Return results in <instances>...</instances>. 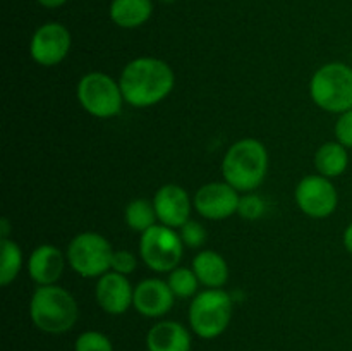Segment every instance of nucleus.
Listing matches in <instances>:
<instances>
[{"instance_id":"nucleus-1","label":"nucleus","mask_w":352,"mask_h":351,"mask_svg":"<svg viewBox=\"0 0 352 351\" xmlns=\"http://www.w3.org/2000/svg\"><path fill=\"white\" fill-rule=\"evenodd\" d=\"M124 102L146 109L167 98L175 86L170 65L157 57H138L122 69L119 78Z\"/></svg>"},{"instance_id":"nucleus-2","label":"nucleus","mask_w":352,"mask_h":351,"mask_svg":"<svg viewBox=\"0 0 352 351\" xmlns=\"http://www.w3.org/2000/svg\"><path fill=\"white\" fill-rule=\"evenodd\" d=\"M268 172V151L260 140L244 138L226 151L222 160L223 181L239 193L260 188Z\"/></svg>"},{"instance_id":"nucleus-3","label":"nucleus","mask_w":352,"mask_h":351,"mask_svg":"<svg viewBox=\"0 0 352 351\" xmlns=\"http://www.w3.org/2000/svg\"><path fill=\"white\" fill-rule=\"evenodd\" d=\"M78 303L67 289L57 284L38 286L30 301V317L47 334H64L78 322Z\"/></svg>"},{"instance_id":"nucleus-4","label":"nucleus","mask_w":352,"mask_h":351,"mask_svg":"<svg viewBox=\"0 0 352 351\" xmlns=\"http://www.w3.org/2000/svg\"><path fill=\"white\" fill-rule=\"evenodd\" d=\"M311 100L325 112L344 114L352 109V67L329 62L316 69L309 81Z\"/></svg>"},{"instance_id":"nucleus-5","label":"nucleus","mask_w":352,"mask_h":351,"mask_svg":"<svg viewBox=\"0 0 352 351\" xmlns=\"http://www.w3.org/2000/svg\"><path fill=\"white\" fill-rule=\"evenodd\" d=\"M234 301L227 291L205 289L189 305V326L201 339H215L223 334L232 320Z\"/></svg>"},{"instance_id":"nucleus-6","label":"nucleus","mask_w":352,"mask_h":351,"mask_svg":"<svg viewBox=\"0 0 352 351\" xmlns=\"http://www.w3.org/2000/svg\"><path fill=\"white\" fill-rule=\"evenodd\" d=\"M78 102L89 116L110 119L122 110L124 96L119 81L105 72H88L76 86Z\"/></svg>"},{"instance_id":"nucleus-7","label":"nucleus","mask_w":352,"mask_h":351,"mask_svg":"<svg viewBox=\"0 0 352 351\" xmlns=\"http://www.w3.org/2000/svg\"><path fill=\"white\" fill-rule=\"evenodd\" d=\"M112 244L105 236L93 231H85L72 237L65 257L78 275L86 279L102 277L112 265Z\"/></svg>"},{"instance_id":"nucleus-8","label":"nucleus","mask_w":352,"mask_h":351,"mask_svg":"<svg viewBox=\"0 0 352 351\" xmlns=\"http://www.w3.org/2000/svg\"><path fill=\"white\" fill-rule=\"evenodd\" d=\"M182 253H184V243L177 231L172 227L155 224L141 234L140 257L153 272L164 274L177 268Z\"/></svg>"},{"instance_id":"nucleus-9","label":"nucleus","mask_w":352,"mask_h":351,"mask_svg":"<svg viewBox=\"0 0 352 351\" xmlns=\"http://www.w3.org/2000/svg\"><path fill=\"white\" fill-rule=\"evenodd\" d=\"M296 203L305 215L311 219H327L339 203V195L332 179L325 176H306L296 186Z\"/></svg>"},{"instance_id":"nucleus-10","label":"nucleus","mask_w":352,"mask_h":351,"mask_svg":"<svg viewBox=\"0 0 352 351\" xmlns=\"http://www.w3.org/2000/svg\"><path fill=\"white\" fill-rule=\"evenodd\" d=\"M71 33L60 23H47L34 31L30 41V55L38 65L54 67L71 50Z\"/></svg>"},{"instance_id":"nucleus-11","label":"nucleus","mask_w":352,"mask_h":351,"mask_svg":"<svg viewBox=\"0 0 352 351\" xmlns=\"http://www.w3.org/2000/svg\"><path fill=\"white\" fill-rule=\"evenodd\" d=\"M241 193L226 181L203 184L195 193L192 205L196 212L208 220H226L237 213Z\"/></svg>"},{"instance_id":"nucleus-12","label":"nucleus","mask_w":352,"mask_h":351,"mask_svg":"<svg viewBox=\"0 0 352 351\" xmlns=\"http://www.w3.org/2000/svg\"><path fill=\"white\" fill-rule=\"evenodd\" d=\"M153 206L157 212L158 224L179 229L191 219V196L182 186L164 184L153 196Z\"/></svg>"},{"instance_id":"nucleus-13","label":"nucleus","mask_w":352,"mask_h":351,"mask_svg":"<svg viewBox=\"0 0 352 351\" xmlns=\"http://www.w3.org/2000/svg\"><path fill=\"white\" fill-rule=\"evenodd\" d=\"M175 295L172 292L167 281L150 277L141 281L134 288L133 306L148 319H160L165 313H168L174 306Z\"/></svg>"},{"instance_id":"nucleus-14","label":"nucleus","mask_w":352,"mask_h":351,"mask_svg":"<svg viewBox=\"0 0 352 351\" xmlns=\"http://www.w3.org/2000/svg\"><path fill=\"white\" fill-rule=\"evenodd\" d=\"M95 296L103 312L110 315H122L133 306L134 288L131 286L127 275L109 270L98 277Z\"/></svg>"},{"instance_id":"nucleus-15","label":"nucleus","mask_w":352,"mask_h":351,"mask_svg":"<svg viewBox=\"0 0 352 351\" xmlns=\"http://www.w3.org/2000/svg\"><path fill=\"white\" fill-rule=\"evenodd\" d=\"M65 260H67V257H64V253L54 244H40L38 248H34L33 253L30 255V260H28L30 277L38 286L57 284L62 272H64Z\"/></svg>"},{"instance_id":"nucleus-16","label":"nucleus","mask_w":352,"mask_h":351,"mask_svg":"<svg viewBox=\"0 0 352 351\" xmlns=\"http://www.w3.org/2000/svg\"><path fill=\"white\" fill-rule=\"evenodd\" d=\"M148 351H191V334L182 323L162 320L146 334Z\"/></svg>"},{"instance_id":"nucleus-17","label":"nucleus","mask_w":352,"mask_h":351,"mask_svg":"<svg viewBox=\"0 0 352 351\" xmlns=\"http://www.w3.org/2000/svg\"><path fill=\"white\" fill-rule=\"evenodd\" d=\"M192 270L199 284L206 289H219L229 281V265L226 258L213 250H203L192 260Z\"/></svg>"},{"instance_id":"nucleus-18","label":"nucleus","mask_w":352,"mask_h":351,"mask_svg":"<svg viewBox=\"0 0 352 351\" xmlns=\"http://www.w3.org/2000/svg\"><path fill=\"white\" fill-rule=\"evenodd\" d=\"M153 12L151 0H113L110 3V19L120 28H138L146 23Z\"/></svg>"},{"instance_id":"nucleus-19","label":"nucleus","mask_w":352,"mask_h":351,"mask_svg":"<svg viewBox=\"0 0 352 351\" xmlns=\"http://www.w3.org/2000/svg\"><path fill=\"white\" fill-rule=\"evenodd\" d=\"M349 165V153L344 145L339 141H327L316 150L315 167L320 176L333 179L342 176Z\"/></svg>"},{"instance_id":"nucleus-20","label":"nucleus","mask_w":352,"mask_h":351,"mask_svg":"<svg viewBox=\"0 0 352 351\" xmlns=\"http://www.w3.org/2000/svg\"><path fill=\"white\" fill-rule=\"evenodd\" d=\"M124 219H126V224L129 229L140 234H143L144 231H148L158 222L153 202H150L146 198L131 200L127 203L126 210H124Z\"/></svg>"},{"instance_id":"nucleus-21","label":"nucleus","mask_w":352,"mask_h":351,"mask_svg":"<svg viewBox=\"0 0 352 351\" xmlns=\"http://www.w3.org/2000/svg\"><path fill=\"white\" fill-rule=\"evenodd\" d=\"M0 250H2V262H0V284L9 286L16 281L23 268V251L19 244L12 240H0Z\"/></svg>"},{"instance_id":"nucleus-22","label":"nucleus","mask_w":352,"mask_h":351,"mask_svg":"<svg viewBox=\"0 0 352 351\" xmlns=\"http://www.w3.org/2000/svg\"><path fill=\"white\" fill-rule=\"evenodd\" d=\"M168 286H170L172 292L175 295V298H191L196 296L199 288V281L196 277L195 270L188 267H177L172 272H168L167 279Z\"/></svg>"},{"instance_id":"nucleus-23","label":"nucleus","mask_w":352,"mask_h":351,"mask_svg":"<svg viewBox=\"0 0 352 351\" xmlns=\"http://www.w3.org/2000/svg\"><path fill=\"white\" fill-rule=\"evenodd\" d=\"M74 351H113L112 341L98 330H86L76 339Z\"/></svg>"},{"instance_id":"nucleus-24","label":"nucleus","mask_w":352,"mask_h":351,"mask_svg":"<svg viewBox=\"0 0 352 351\" xmlns=\"http://www.w3.org/2000/svg\"><path fill=\"white\" fill-rule=\"evenodd\" d=\"M179 236L188 248H201L206 241V229L198 220L189 219L182 227H179Z\"/></svg>"},{"instance_id":"nucleus-25","label":"nucleus","mask_w":352,"mask_h":351,"mask_svg":"<svg viewBox=\"0 0 352 351\" xmlns=\"http://www.w3.org/2000/svg\"><path fill=\"white\" fill-rule=\"evenodd\" d=\"M237 213L246 220H258L265 213V202L254 193H243Z\"/></svg>"},{"instance_id":"nucleus-26","label":"nucleus","mask_w":352,"mask_h":351,"mask_svg":"<svg viewBox=\"0 0 352 351\" xmlns=\"http://www.w3.org/2000/svg\"><path fill=\"white\" fill-rule=\"evenodd\" d=\"M138 267V258L133 251L127 250H113L112 255V265L110 270L117 272L122 275H131Z\"/></svg>"},{"instance_id":"nucleus-27","label":"nucleus","mask_w":352,"mask_h":351,"mask_svg":"<svg viewBox=\"0 0 352 351\" xmlns=\"http://www.w3.org/2000/svg\"><path fill=\"white\" fill-rule=\"evenodd\" d=\"M336 138L346 148H352V109L339 114L336 123Z\"/></svg>"},{"instance_id":"nucleus-28","label":"nucleus","mask_w":352,"mask_h":351,"mask_svg":"<svg viewBox=\"0 0 352 351\" xmlns=\"http://www.w3.org/2000/svg\"><path fill=\"white\" fill-rule=\"evenodd\" d=\"M344 246L352 255V222L344 231Z\"/></svg>"},{"instance_id":"nucleus-29","label":"nucleus","mask_w":352,"mask_h":351,"mask_svg":"<svg viewBox=\"0 0 352 351\" xmlns=\"http://www.w3.org/2000/svg\"><path fill=\"white\" fill-rule=\"evenodd\" d=\"M65 2H67V0H38V3L47 7V9H57V7L64 6Z\"/></svg>"},{"instance_id":"nucleus-30","label":"nucleus","mask_w":352,"mask_h":351,"mask_svg":"<svg viewBox=\"0 0 352 351\" xmlns=\"http://www.w3.org/2000/svg\"><path fill=\"white\" fill-rule=\"evenodd\" d=\"M9 220L3 217L2 222H0V240H7V237H9Z\"/></svg>"}]
</instances>
